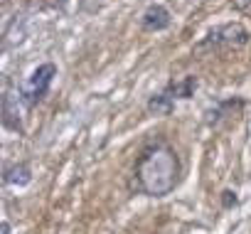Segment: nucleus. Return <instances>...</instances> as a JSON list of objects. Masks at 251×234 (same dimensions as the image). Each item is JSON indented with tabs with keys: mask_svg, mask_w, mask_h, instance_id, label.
I'll list each match as a JSON object with an SVG mask.
<instances>
[{
	"mask_svg": "<svg viewBox=\"0 0 251 234\" xmlns=\"http://www.w3.org/2000/svg\"><path fill=\"white\" fill-rule=\"evenodd\" d=\"M180 173H182V165L175 148L165 141H153L141 151L136 160L133 185L138 192L148 197H165L180 182Z\"/></svg>",
	"mask_w": 251,
	"mask_h": 234,
	"instance_id": "f257e3e1",
	"label": "nucleus"
},
{
	"mask_svg": "<svg viewBox=\"0 0 251 234\" xmlns=\"http://www.w3.org/2000/svg\"><path fill=\"white\" fill-rule=\"evenodd\" d=\"M251 42V35L244 25L239 23H229V25H219L214 30L207 32V37L197 45V52H219V50H236V47H246Z\"/></svg>",
	"mask_w": 251,
	"mask_h": 234,
	"instance_id": "f03ea898",
	"label": "nucleus"
},
{
	"mask_svg": "<svg viewBox=\"0 0 251 234\" xmlns=\"http://www.w3.org/2000/svg\"><path fill=\"white\" fill-rule=\"evenodd\" d=\"M54 77H57V64H52V62L40 64V67L30 74V79H27V84H25V89H23V101H25L27 108H35V106L50 94V86H52Z\"/></svg>",
	"mask_w": 251,
	"mask_h": 234,
	"instance_id": "7ed1b4c3",
	"label": "nucleus"
},
{
	"mask_svg": "<svg viewBox=\"0 0 251 234\" xmlns=\"http://www.w3.org/2000/svg\"><path fill=\"white\" fill-rule=\"evenodd\" d=\"M23 106H25L23 94L10 91V89L3 94V126L10 129V131H15V133H23V116H20L23 113Z\"/></svg>",
	"mask_w": 251,
	"mask_h": 234,
	"instance_id": "20e7f679",
	"label": "nucleus"
},
{
	"mask_svg": "<svg viewBox=\"0 0 251 234\" xmlns=\"http://www.w3.org/2000/svg\"><path fill=\"white\" fill-rule=\"evenodd\" d=\"M170 23H173V15H170V10H168L165 5H160V3L148 5L146 13L141 15V27H143L146 32H163V30L170 27Z\"/></svg>",
	"mask_w": 251,
	"mask_h": 234,
	"instance_id": "39448f33",
	"label": "nucleus"
},
{
	"mask_svg": "<svg viewBox=\"0 0 251 234\" xmlns=\"http://www.w3.org/2000/svg\"><path fill=\"white\" fill-rule=\"evenodd\" d=\"M3 182H5V185H15V187L30 185V182H32V168H30V163L5 165V170H3Z\"/></svg>",
	"mask_w": 251,
	"mask_h": 234,
	"instance_id": "423d86ee",
	"label": "nucleus"
},
{
	"mask_svg": "<svg viewBox=\"0 0 251 234\" xmlns=\"http://www.w3.org/2000/svg\"><path fill=\"white\" fill-rule=\"evenodd\" d=\"M175 96L168 91V89H163V91H158V94H153L151 99H148V104H146V108L153 113V116H170L173 111H175Z\"/></svg>",
	"mask_w": 251,
	"mask_h": 234,
	"instance_id": "0eeeda50",
	"label": "nucleus"
},
{
	"mask_svg": "<svg viewBox=\"0 0 251 234\" xmlns=\"http://www.w3.org/2000/svg\"><path fill=\"white\" fill-rule=\"evenodd\" d=\"M197 86H200V81H197V77L195 74H187V77H182V79H173V81H168V91L175 96V99H192L195 96V91H197Z\"/></svg>",
	"mask_w": 251,
	"mask_h": 234,
	"instance_id": "6e6552de",
	"label": "nucleus"
},
{
	"mask_svg": "<svg viewBox=\"0 0 251 234\" xmlns=\"http://www.w3.org/2000/svg\"><path fill=\"white\" fill-rule=\"evenodd\" d=\"M236 202H239V197H236L234 190H224V192H222V207H224V209L236 207Z\"/></svg>",
	"mask_w": 251,
	"mask_h": 234,
	"instance_id": "1a4fd4ad",
	"label": "nucleus"
},
{
	"mask_svg": "<svg viewBox=\"0 0 251 234\" xmlns=\"http://www.w3.org/2000/svg\"><path fill=\"white\" fill-rule=\"evenodd\" d=\"M3 234H10V224L8 222H3Z\"/></svg>",
	"mask_w": 251,
	"mask_h": 234,
	"instance_id": "9d476101",
	"label": "nucleus"
}]
</instances>
